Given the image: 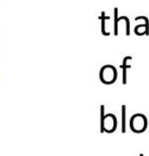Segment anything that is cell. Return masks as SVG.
Returning a JSON list of instances; mask_svg holds the SVG:
<instances>
[{"label":"cell","instance_id":"6da1fadb","mask_svg":"<svg viewBox=\"0 0 149 156\" xmlns=\"http://www.w3.org/2000/svg\"><path fill=\"white\" fill-rule=\"evenodd\" d=\"M130 129L133 133L141 134L146 131L148 126V119L147 116L143 113H135L131 116L129 122Z\"/></svg>","mask_w":149,"mask_h":156},{"label":"cell","instance_id":"7a4b0ae2","mask_svg":"<svg viewBox=\"0 0 149 156\" xmlns=\"http://www.w3.org/2000/svg\"><path fill=\"white\" fill-rule=\"evenodd\" d=\"M118 79V69L113 64H106L99 70V80L104 85H112Z\"/></svg>","mask_w":149,"mask_h":156},{"label":"cell","instance_id":"3957f363","mask_svg":"<svg viewBox=\"0 0 149 156\" xmlns=\"http://www.w3.org/2000/svg\"><path fill=\"white\" fill-rule=\"evenodd\" d=\"M122 25H124L123 27L125 29V34L126 36H130L131 29H130V20L129 17L126 16H119V8L115 7L114 8V35L118 36L119 35V30L121 29Z\"/></svg>","mask_w":149,"mask_h":156},{"label":"cell","instance_id":"277c9868","mask_svg":"<svg viewBox=\"0 0 149 156\" xmlns=\"http://www.w3.org/2000/svg\"><path fill=\"white\" fill-rule=\"evenodd\" d=\"M118 128V119L114 113L104 114L103 125L101 126V133L112 134Z\"/></svg>","mask_w":149,"mask_h":156},{"label":"cell","instance_id":"5b68a950","mask_svg":"<svg viewBox=\"0 0 149 156\" xmlns=\"http://www.w3.org/2000/svg\"><path fill=\"white\" fill-rule=\"evenodd\" d=\"M135 20H143V23L137 25L134 28V33L137 36H148L149 35V20L145 16H138L135 17Z\"/></svg>","mask_w":149,"mask_h":156},{"label":"cell","instance_id":"8992f818","mask_svg":"<svg viewBox=\"0 0 149 156\" xmlns=\"http://www.w3.org/2000/svg\"><path fill=\"white\" fill-rule=\"evenodd\" d=\"M101 33L104 36H110L111 35V29H112V25L114 27V22H112L111 16H106V12L103 11L101 14Z\"/></svg>","mask_w":149,"mask_h":156},{"label":"cell","instance_id":"52a82bcc","mask_svg":"<svg viewBox=\"0 0 149 156\" xmlns=\"http://www.w3.org/2000/svg\"><path fill=\"white\" fill-rule=\"evenodd\" d=\"M133 59L132 56H130V55H127V56H125L123 58V63L121 64V69H123V84L126 85L127 84V69H130L131 67V63L130 61Z\"/></svg>","mask_w":149,"mask_h":156},{"label":"cell","instance_id":"ba28073f","mask_svg":"<svg viewBox=\"0 0 149 156\" xmlns=\"http://www.w3.org/2000/svg\"><path fill=\"white\" fill-rule=\"evenodd\" d=\"M126 119H127V106L125 104L122 105V132L126 133Z\"/></svg>","mask_w":149,"mask_h":156},{"label":"cell","instance_id":"9c48e42d","mask_svg":"<svg viewBox=\"0 0 149 156\" xmlns=\"http://www.w3.org/2000/svg\"><path fill=\"white\" fill-rule=\"evenodd\" d=\"M140 156H144V155H143V153H140Z\"/></svg>","mask_w":149,"mask_h":156}]
</instances>
